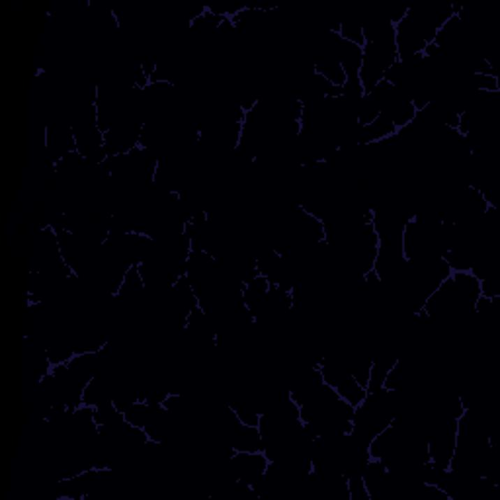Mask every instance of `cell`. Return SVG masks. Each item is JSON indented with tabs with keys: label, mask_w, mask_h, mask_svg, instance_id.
<instances>
[{
	"label": "cell",
	"mask_w": 500,
	"mask_h": 500,
	"mask_svg": "<svg viewBox=\"0 0 500 500\" xmlns=\"http://www.w3.org/2000/svg\"><path fill=\"white\" fill-rule=\"evenodd\" d=\"M338 38L344 39V41H350V43H354V45H360V47H366L364 29H362V24H360L358 20H342V22H340Z\"/></svg>",
	"instance_id": "cell-2"
},
{
	"label": "cell",
	"mask_w": 500,
	"mask_h": 500,
	"mask_svg": "<svg viewBox=\"0 0 500 500\" xmlns=\"http://www.w3.org/2000/svg\"><path fill=\"white\" fill-rule=\"evenodd\" d=\"M334 389H337L338 397H340V399H344V401H348V403L352 404L354 409L364 403V399L367 397L366 389L358 383L356 379L352 377V374H350V372H346V374L342 375V379L338 381Z\"/></svg>",
	"instance_id": "cell-1"
}]
</instances>
